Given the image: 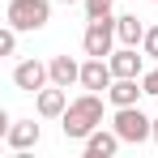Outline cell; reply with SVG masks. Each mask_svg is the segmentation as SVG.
Segmentation results:
<instances>
[{"label":"cell","instance_id":"8992f818","mask_svg":"<svg viewBox=\"0 0 158 158\" xmlns=\"http://www.w3.org/2000/svg\"><path fill=\"white\" fill-rule=\"evenodd\" d=\"M111 81H115V73H111V60H103V56H90V60L81 64V85H85V90L107 94V90H111Z\"/></svg>","mask_w":158,"mask_h":158},{"label":"cell","instance_id":"ba28073f","mask_svg":"<svg viewBox=\"0 0 158 158\" xmlns=\"http://www.w3.org/2000/svg\"><path fill=\"white\" fill-rule=\"evenodd\" d=\"M141 94H145L141 77H115V81H111V90H107V103H111V107H137V103H141Z\"/></svg>","mask_w":158,"mask_h":158},{"label":"cell","instance_id":"3957f363","mask_svg":"<svg viewBox=\"0 0 158 158\" xmlns=\"http://www.w3.org/2000/svg\"><path fill=\"white\" fill-rule=\"evenodd\" d=\"M4 17H9V26H17V30H43L52 22V4L47 0H9Z\"/></svg>","mask_w":158,"mask_h":158},{"label":"cell","instance_id":"5b68a950","mask_svg":"<svg viewBox=\"0 0 158 158\" xmlns=\"http://www.w3.org/2000/svg\"><path fill=\"white\" fill-rule=\"evenodd\" d=\"M47 81H52V69H47L43 60H22V64H13V85L26 90V94L47 90Z\"/></svg>","mask_w":158,"mask_h":158},{"label":"cell","instance_id":"9c48e42d","mask_svg":"<svg viewBox=\"0 0 158 158\" xmlns=\"http://www.w3.org/2000/svg\"><path fill=\"white\" fill-rule=\"evenodd\" d=\"M39 137H43V128H39L34 120H13L9 132H4L9 150H34V145H39Z\"/></svg>","mask_w":158,"mask_h":158},{"label":"cell","instance_id":"30bf717a","mask_svg":"<svg viewBox=\"0 0 158 158\" xmlns=\"http://www.w3.org/2000/svg\"><path fill=\"white\" fill-rule=\"evenodd\" d=\"M34 107H39L43 120H60V115L69 111V94H64V85H47V90H39Z\"/></svg>","mask_w":158,"mask_h":158},{"label":"cell","instance_id":"9a60e30c","mask_svg":"<svg viewBox=\"0 0 158 158\" xmlns=\"http://www.w3.org/2000/svg\"><path fill=\"white\" fill-rule=\"evenodd\" d=\"M81 4H85V17H111L115 0H81Z\"/></svg>","mask_w":158,"mask_h":158},{"label":"cell","instance_id":"2e32d148","mask_svg":"<svg viewBox=\"0 0 158 158\" xmlns=\"http://www.w3.org/2000/svg\"><path fill=\"white\" fill-rule=\"evenodd\" d=\"M141 52L150 56V60H158V26L145 30V39H141Z\"/></svg>","mask_w":158,"mask_h":158},{"label":"cell","instance_id":"7a4b0ae2","mask_svg":"<svg viewBox=\"0 0 158 158\" xmlns=\"http://www.w3.org/2000/svg\"><path fill=\"white\" fill-rule=\"evenodd\" d=\"M111 128L120 132V141H124V145L154 141V120H150L141 107H115V115H111Z\"/></svg>","mask_w":158,"mask_h":158},{"label":"cell","instance_id":"5bb4252c","mask_svg":"<svg viewBox=\"0 0 158 158\" xmlns=\"http://www.w3.org/2000/svg\"><path fill=\"white\" fill-rule=\"evenodd\" d=\"M17 34H22L17 26H4V30H0V56H13V52H17Z\"/></svg>","mask_w":158,"mask_h":158},{"label":"cell","instance_id":"d6986e66","mask_svg":"<svg viewBox=\"0 0 158 158\" xmlns=\"http://www.w3.org/2000/svg\"><path fill=\"white\" fill-rule=\"evenodd\" d=\"M60 4H77V0H60Z\"/></svg>","mask_w":158,"mask_h":158},{"label":"cell","instance_id":"4fadbf2b","mask_svg":"<svg viewBox=\"0 0 158 158\" xmlns=\"http://www.w3.org/2000/svg\"><path fill=\"white\" fill-rule=\"evenodd\" d=\"M145 30H150V26H141V17H137V13H120V17H115V34H120V43H124V47H141Z\"/></svg>","mask_w":158,"mask_h":158},{"label":"cell","instance_id":"8fae6325","mask_svg":"<svg viewBox=\"0 0 158 158\" xmlns=\"http://www.w3.org/2000/svg\"><path fill=\"white\" fill-rule=\"evenodd\" d=\"M120 145H124V141H120V132H115V128L107 132L103 124H98V128L85 137V158H111L115 150H120Z\"/></svg>","mask_w":158,"mask_h":158},{"label":"cell","instance_id":"ffe728a7","mask_svg":"<svg viewBox=\"0 0 158 158\" xmlns=\"http://www.w3.org/2000/svg\"><path fill=\"white\" fill-rule=\"evenodd\" d=\"M150 4H158V0H150Z\"/></svg>","mask_w":158,"mask_h":158},{"label":"cell","instance_id":"ac0fdd59","mask_svg":"<svg viewBox=\"0 0 158 158\" xmlns=\"http://www.w3.org/2000/svg\"><path fill=\"white\" fill-rule=\"evenodd\" d=\"M154 141H158V115H154Z\"/></svg>","mask_w":158,"mask_h":158},{"label":"cell","instance_id":"e0dca14e","mask_svg":"<svg viewBox=\"0 0 158 158\" xmlns=\"http://www.w3.org/2000/svg\"><path fill=\"white\" fill-rule=\"evenodd\" d=\"M141 85H145V94H154V98H158V60H154V69L141 73Z\"/></svg>","mask_w":158,"mask_h":158},{"label":"cell","instance_id":"277c9868","mask_svg":"<svg viewBox=\"0 0 158 158\" xmlns=\"http://www.w3.org/2000/svg\"><path fill=\"white\" fill-rule=\"evenodd\" d=\"M115 43H120V34H115V17H90V26L81 34V47L85 56H111L115 52Z\"/></svg>","mask_w":158,"mask_h":158},{"label":"cell","instance_id":"52a82bcc","mask_svg":"<svg viewBox=\"0 0 158 158\" xmlns=\"http://www.w3.org/2000/svg\"><path fill=\"white\" fill-rule=\"evenodd\" d=\"M107 60H111V73H115V77H141V73H145V52L124 47V43L107 56Z\"/></svg>","mask_w":158,"mask_h":158},{"label":"cell","instance_id":"6da1fadb","mask_svg":"<svg viewBox=\"0 0 158 158\" xmlns=\"http://www.w3.org/2000/svg\"><path fill=\"white\" fill-rule=\"evenodd\" d=\"M98 124H103V98H98L94 90H85L81 98H73V103H69V111L60 115V128H64V137H69V141H85Z\"/></svg>","mask_w":158,"mask_h":158},{"label":"cell","instance_id":"7c38bea8","mask_svg":"<svg viewBox=\"0 0 158 158\" xmlns=\"http://www.w3.org/2000/svg\"><path fill=\"white\" fill-rule=\"evenodd\" d=\"M47 69H52V85H64V90H69L73 81H81V64L73 56H52Z\"/></svg>","mask_w":158,"mask_h":158}]
</instances>
